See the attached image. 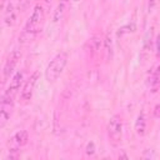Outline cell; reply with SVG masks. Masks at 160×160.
Segmentation results:
<instances>
[{"instance_id":"cell-18","label":"cell","mask_w":160,"mask_h":160,"mask_svg":"<svg viewBox=\"0 0 160 160\" xmlns=\"http://www.w3.org/2000/svg\"><path fill=\"white\" fill-rule=\"evenodd\" d=\"M74 1H79V0H74Z\"/></svg>"},{"instance_id":"cell-8","label":"cell","mask_w":160,"mask_h":160,"mask_svg":"<svg viewBox=\"0 0 160 160\" xmlns=\"http://www.w3.org/2000/svg\"><path fill=\"white\" fill-rule=\"evenodd\" d=\"M16 18V11H15V6L12 2L9 1V4L4 8V21L8 26H11L15 21Z\"/></svg>"},{"instance_id":"cell-16","label":"cell","mask_w":160,"mask_h":160,"mask_svg":"<svg viewBox=\"0 0 160 160\" xmlns=\"http://www.w3.org/2000/svg\"><path fill=\"white\" fill-rule=\"evenodd\" d=\"M154 112H155L156 116H160V105H156L155 106V111Z\"/></svg>"},{"instance_id":"cell-12","label":"cell","mask_w":160,"mask_h":160,"mask_svg":"<svg viewBox=\"0 0 160 160\" xmlns=\"http://www.w3.org/2000/svg\"><path fill=\"white\" fill-rule=\"evenodd\" d=\"M66 5H68V1L66 0H60L59 1L56 9L54 10V15H52V20L55 22H58V21H60L62 19V16H64V14L66 11Z\"/></svg>"},{"instance_id":"cell-10","label":"cell","mask_w":160,"mask_h":160,"mask_svg":"<svg viewBox=\"0 0 160 160\" xmlns=\"http://www.w3.org/2000/svg\"><path fill=\"white\" fill-rule=\"evenodd\" d=\"M28 140H29V134H28L26 130H20V131H18V132L12 136V139H11L12 144H14L16 148L24 146V145L28 142Z\"/></svg>"},{"instance_id":"cell-9","label":"cell","mask_w":160,"mask_h":160,"mask_svg":"<svg viewBox=\"0 0 160 160\" xmlns=\"http://www.w3.org/2000/svg\"><path fill=\"white\" fill-rule=\"evenodd\" d=\"M146 124H148V120H146V115L144 112H140L135 120V131L138 135L142 136L146 131Z\"/></svg>"},{"instance_id":"cell-2","label":"cell","mask_w":160,"mask_h":160,"mask_svg":"<svg viewBox=\"0 0 160 160\" xmlns=\"http://www.w3.org/2000/svg\"><path fill=\"white\" fill-rule=\"evenodd\" d=\"M68 64V54L66 52H59L56 54L50 62L48 64L45 69V79L49 82H54L64 71L65 66Z\"/></svg>"},{"instance_id":"cell-4","label":"cell","mask_w":160,"mask_h":160,"mask_svg":"<svg viewBox=\"0 0 160 160\" xmlns=\"http://www.w3.org/2000/svg\"><path fill=\"white\" fill-rule=\"evenodd\" d=\"M12 96L6 95L5 92L1 96V105H0V126L4 128L8 120H10V116L14 110V101Z\"/></svg>"},{"instance_id":"cell-6","label":"cell","mask_w":160,"mask_h":160,"mask_svg":"<svg viewBox=\"0 0 160 160\" xmlns=\"http://www.w3.org/2000/svg\"><path fill=\"white\" fill-rule=\"evenodd\" d=\"M20 58H21V54H20L19 50H14V51H11L9 54L8 59L5 60L4 68H2V78H4V80L9 79L10 75L14 72V70H15V68H16Z\"/></svg>"},{"instance_id":"cell-14","label":"cell","mask_w":160,"mask_h":160,"mask_svg":"<svg viewBox=\"0 0 160 160\" xmlns=\"http://www.w3.org/2000/svg\"><path fill=\"white\" fill-rule=\"evenodd\" d=\"M94 152H95V144L92 141H90L86 145V154L88 155H94Z\"/></svg>"},{"instance_id":"cell-3","label":"cell","mask_w":160,"mask_h":160,"mask_svg":"<svg viewBox=\"0 0 160 160\" xmlns=\"http://www.w3.org/2000/svg\"><path fill=\"white\" fill-rule=\"evenodd\" d=\"M108 136L112 142H119L122 138V120L119 115L110 118L108 124Z\"/></svg>"},{"instance_id":"cell-15","label":"cell","mask_w":160,"mask_h":160,"mask_svg":"<svg viewBox=\"0 0 160 160\" xmlns=\"http://www.w3.org/2000/svg\"><path fill=\"white\" fill-rule=\"evenodd\" d=\"M155 49H156V56H158V58H160V35H158V38H156Z\"/></svg>"},{"instance_id":"cell-7","label":"cell","mask_w":160,"mask_h":160,"mask_svg":"<svg viewBox=\"0 0 160 160\" xmlns=\"http://www.w3.org/2000/svg\"><path fill=\"white\" fill-rule=\"evenodd\" d=\"M22 82H24V71H22V70H18V71L12 75V78H11V80H10V84H9V86H8L6 91H5V94L14 98V96L16 95V92L20 90V86L22 85Z\"/></svg>"},{"instance_id":"cell-17","label":"cell","mask_w":160,"mask_h":160,"mask_svg":"<svg viewBox=\"0 0 160 160\" xmlns=\"http://www.w3.org/2000/svg\"><path fill=\"white\" fill-rule=\"evenodd\" d=\"M45 1H46V2H48V4H49V2H51V1H52V0H45Z\"/></svg>"},{"instance_id":"cell-1","label":"cell","mask_w":160,"mask_h":160,"mask_svg":"<svg viewBox=\"0 0 160 160\" xmlns=\"http://www.w3.org/2000/svg\"><path fill=\"white\" fill-rule=\"evenodd\" d=\"M42 21H44V10H42V6L38 4V5H35V8L32 10L31 16L26 21V25L24 28L21 39L22 40H31V39H34L35 35L39 32Z\"/></svg>"},{"instance_id":"cell-5","label":"cell","mask_w":160,"mask_h":160,"mask_svg":"<svg viewBox=\"0 0 160 160\" xmlns=\"http://www.w3.org/2000/svg\"><path fill=\"white\" fill-rule=\"evenodd\" d=\"M38 78H39V71H35L24 84L22 86V90H21V94H20V99H21V102L26 104L28 101L31 100L32 98V94H34V89H35V85L38 82Z\"/></svg>"},{"instance_id":"cell-13","label":"cell","mask_w":160,"mask_h":160,"mask_svg":"<svg viewBox=\"0 0 160 160\" xmlns=\"http://www.w3.org/2000/svg\"><path fill=\"white\" fill-rule=\"evenodd\" d=\"M149 85L152 89H158L160 86V65H158L154 71L151 72L150 78H149Z\"/></svg>"},{"instance_id":"cell-11","label":"cell","mask_w":160,"mask_h":160,"mask_svg":"<svg viewBox=\"0 0 160 160\" xmlns=\"http://www.w3.org/2000/svg\"><path fill=\"white\" fill-rule=\"evenodd\" d=\"M151 40H152V28L146 32L145 38H144V41H142V50H141V56L142 58H146L150 52V49H151Z\"/></svg>"}]
</instances>
